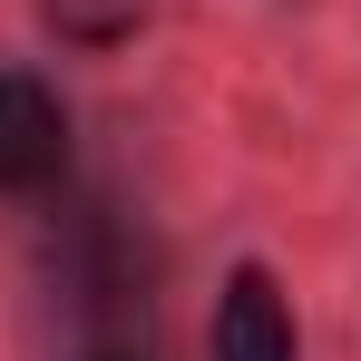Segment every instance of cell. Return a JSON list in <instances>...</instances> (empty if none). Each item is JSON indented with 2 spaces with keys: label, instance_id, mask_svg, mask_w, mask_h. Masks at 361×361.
I'll return each mask as SVG.
<instances>
[{
  "label": "cell",
  "instance_id": "cell-4",
  "mask_svg": "<svg viewBox=\"0 0 361 361\" xmlns=\"http://www.w3.org/2000/svg\"><path fill=\"white\" fill-rule=\"evenodd\" d=\"M98 361H127V352H98Z\"/></svg>",
  "mask_w": 361,
  "mask_h": 361
},
{
  "label": "cell",
  "instance_id": "cell-2",
  "mask_svg": "<svg viewBox=\"0 0 361 361\" xmlns=\"http://www.w3.org/2000/svg\"><path fill=\"white\" fill-rule=\"evenodd\" d=\"M205 361H302L293 293H283L264 264H235V274L215 283V312H205Z\"/></svg>",
  "mask_w": 361,
  "mask_h": 361
},
{
  "label": "cell",
  "instance_id": "cell-3",
  "mask_svg": "<svg viewBox=\"0 0 361 361\" xmlns=\"http://www.w3.org/2000/svg\"><path fill=\"white\" fill-rule=\"evenodd\" d=\"M39 20L59 30L68 49H118L127 30L147 20V0H39Z\"/></svg>",
  "mask_w": 361,
  "mask_h": 361
},
{
  "label": "cell",
  "instance_id": "cell-1",
  "mask_svg": "<svg viewBox=\"0 0 361 361\" xmlns=\"http://www.w3.org/2000/svg\"><path fill=\"white\" fill-rule=\"evenodd\" d=\"M68 176V108L39 68L0 59V195H49Z\"/></svg>",
  "mask_w": 361,
  "mask_h": 361
}]
</instances>
